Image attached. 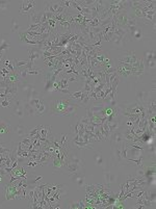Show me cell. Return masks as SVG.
Segmentation results:
<instances>
[{"instance_id":"8d00e7d4","label":"cell","mask_w":156,"mask_h":209,"mask_svg":"<svg viewBox=\"0 0 156 209\" xmlns=\"http://www.w3.org/2000/svg\"><path fill=\"white\" fill-rule=\"evenodd\" d=\"M114 155L116 157V159L118 161H121L122 160V155H121V147L120 148H114Z\"/></svg>"},{"instance_id":"8992f818","label":"cell","mask_w":156,"mask_h":209,"mask_svg":"<svg viewBox=\"0 0 156 209\" xmlns=\"http://www.w3.org/2000/svg\"><path fill=\"white\" fill-rule=\"evenodd\" d=\"M28 55H29V62L35 63L37 60H41L42 58V51L39 48H37V47L28 48Z\"/></svg>"},{"instance_id":"bcb514c9","label":"cell","mask_w":156,"mask_h":209,"mask_svg":"<svg viewBox=\"0 0 156 209\" xmlns=\"http://www.w3.org/2000/svg\"><path fill=\"white\" fill-rule=\"evenodd\" d=\"M132 37L134 38H137V40H139V38H142V32H141V30H139V29H137V30L135 31L134 33H133Z\"/></svg>"},{"instance_id":"83f0119b","label":"cell","mask_w":156,"mask_h":209,"mask_svg":"<svg viewBox=\"0 0 156 209\" xmlns=\"http://www.w3.org/2000/svg\"><path fill=\"white\" fill-rule=\"evenodd\" d=\"M53 18V15H52L51 13L49 12H44L42 15V18H41V24H44L46 23V22H48L49 20L52 19Z\"/></svg>"},{"instance_id":"ba28073f","label":"cell","mask_w":156,"mask_h":209,"mask_svg":"<svg viewBox=\"0 0 156 209\" xmlns=\"http://www.w3.org/2000/svg\"><path fill=\"white\" fill-rule=\"evenodd\" d=\"M11 130H12V126L8 123H6L4 120L0 119V137L8 135L11 132Z\"/></svg>"},{"instance_id":"d4e9b609","label":"cell","mask_w":156,"mask_h":209,"mask_svg":"<svg viewBox=\"0 0 156 209\" xmlns=\"http://www.w3.org/2000/svg\"><path fill=\"white\" fill-rule=\"evenodd\" d=\"M155 60V53L154 52H146V55H145V60H144V65L147 66L148 67L149 63L151 62V60Z\"/></svg>"},{"instance_id":"484cf974","label":"cell","mask_w":156,"mask_h":209,"mask_svg":"<svg viewBox=\"0 0 156 209\" xmlns=\"http://www.w3.org/2000/svg\"><path fill=\"white\" fill-rule=\"evenodd\" d=\"M68 158H69V161H71V162H74V163H77V164L80 168L83 167V160L81 159V158L79 157L78 155H72L71 157H70V156H68Z\"/></svg>"},{"instance_id":"b9f144b4","label":"cell","mask_w":156,"mask_h":209,"mask_svg":"<svg viewBox=\"0 0 156 209\" xmlns=\"http://www.w3.org/2000/svg\"><path fill=\"white\" fill-rule=\"evenodd\" d=\"M71 128H72V132H73L74 135L78 134V131H79V121L76 122V123L74 124V125H72Z\"/></svg>"},{"instance_id":"f907efd6","label":"cell","mask_w":156,"mask_h":209,"mask_svg":"<svg viewBox=\"0 0 156 209\" xmlns=\"http://www.w3.org/2000/svg\"><path fill=\"white\" fill-rule=\"evenodd\" d=\"M3 55H4V54H1V55H0V60H1L2 58H3Z\"/></svg>"},{"instance_id":"2e32d148","label":"cell","mask_w":156,"mask_h":209,"mask_svg":"<svg viewBox=\"0 0 156 209\" xmlns=\"http://www.w3.org/2000/svg\"><path fill=\"white\" fill-rule=\"evenodd\" d=\"M106 123H107V126H108V128H109L110 132L117 131L118 129L120 128V126H121V122H120L119 120H117V118L110 122H106Z\"/></svg>"},{"instance_id":"9a60e30c","label":"cell","mask_w":156,"mask_h":209,"mask_svg":"<svg viewBox=\"0 0 156 209\" xmlns=\"http://www.w3.org/2000/svg\"><path fill=\"white\" fill-rule=\"evenodd\" d=\"M77 103L80 104L81 106H83V107H87V105L89 104V102L91 101L90 100V97H89V93L87 92H82V95H81V97L77 100Z\"/></svg>"},{"instance_id":"f6af8a7d","label":"cell","mask_w":156,"mask_h":209,"mask_svg":"<svg viewBox=\"0 0 156 209\" xmlns=\"http://www.w3.org/2000/svg\"><path fill=\"white\" fill-rule=\"evenodd\" d=\"M79 121L81 122V123H82L83 125H85V126H87V125H89L90 123H91V122H90V119L87 117H83V118H81L80 120H79Z\"/></svg>"},{"instance_id":"7bdbcfd3","label":"cell","mask_w":156,"mask_h":209,"mask_svg":"<svg viewBox=\"0 0 156 209\" xmlns=\"http://www.w3.org/2000/svg\"><path fill=\"white\" fill-rule=\"evenodd\" d=\"M96 163L98 165H102L103 164V157L101 154H97L96 156Z\"/></svg>"},{"instance_id":"5b68a950","label":"cell","mask_w":156,"mask_h":209,"mask_svg":"<svg viewBox=\"0 0 156 209\" xmlns=\"http://www.w3.org/2000/svg\"><path fill=\"white\" fill-rule=\"evenodd\" d=\"M42 15H43V13L35 12V8L30 10L28 12V14H27L30 24H41V18H42Z\"/></svg>"},{"instance_id":"3957f363","label":"cell","mask_w":156,"mask_h":209,"mask_svg":"<svg viewBox=\"0 0 156 209\" xmlns=\"http://www.w3.org/2000/svg\"><path fill=\"white\" fill-rule=\"evenodd\" d=\"M35 5H37V1H31V0H25V1H22L19 12L21 15H27L29 11L35 8Z\"/></svg>"},{"instance_id":"ab89813d","label":"cell","mask_w":156,"mask_h":209,"mask_svg":"<svg viewBox=\"0 0 156 209\" xmlns=\"http://www.w3.org/2000/svg\"><path fill=\"white\" fill-rule=\"evenodd\" d=\"M8 5H10V2L3 1V0H0V11H6V10H8Z\"/></svg>"},{"instance_id":"836d02e7","label":"cell","mask_w":156,"mask_h":209,"mask_svg":"<svg viewBox=\"0 0 156 209\" xmlns=\"http://www.w3.org/2000/svg\"><path fill=\"white\" fill-rule=\"evenodd\" d=\"M104 178H105L106 183H108V184H110V183L116 180V176L114 174H110V173H105L104 174Z\"/></svg>"},{"instance_id":"277c9868","label":"cell","mask_w":156,"mask_h":209,"mask_svg":"<svg viewBox=\"0 0 156 209\" xmlns=\"http://www.w3.org/2000/svg\"><path fill=\"white\" fill-rule=\"evenodd\" d=\"M110 143H112L114 146H118V145H122L124 142H125V137H124V134L120 131H115V132H112V134L109 136Z\"/></svg>"},{"instance_id":"7c38bea8","label":"cell","mask_w":156,"mask_h":209,"mask_svg":"<svg viewBox=\"0 0 156 209\" xmlns=\"http://www.w3.org/2000/svg\"><path fill=\"white\" fill-rule=\"evenodd\" d=\"M60 149L64 150V151L69 152V135L67 133H63L62 136H60Z\"/></svg>"},{"instance_id":"4dcf8cb0","label":"cell","mask_w":156,"mask_h":209,"mask_svg":"<svg viewBox=\"0 0 156 209\" xmlns=\"http://www.w3.org/2000/svg\"><path fill=\"white\" fill-rule=\"evenodd\" d=\"M110 41H112L114 45H115V46H117L118 48H119V47H121L122 45H123V43H124V38H122L120 37H117V35H114Z\"/></svg>"},{"instance_id":"74e56055","label":"cell","mask_w":156,"mask_h":209,"mask_svg":"<svg viewBox=\"0 0 156 209\" xmlns=\"http://www.w3.org/2000/svg\"><path fill=\"white\" fill-rule=\"evenodd\" d=\"M82 92H83V91H78V92H75V93H71L69 96H70V98H71V99H73V100H75V101H76V100H78L81 97Z\"/></svg>"},{"instance_id":"5bb4252c","label":"cell","mask_w":156,"mask_h":209,"mask_svg":"<svg viewBox=\"0 0 156 209\" xmlns=\"http://www.w3.org/2000/svg\"><path fill=\"white\" fill-rule=\"evenodd\" d=\"M72 180L78 185V187H81V186L84 185V176L82 174H79V173H74V174H71Z\"/></svg>"},{"instance_id":"cb8c5ba5","label":"cell","mask_w":156,"mask_h":209,"mask_svg":"<svg viewBox=\"0 0 156 209\" xmlns=\"http://www.w3.org/2000/svg\"><path fill=\"white\" fill-rule=\"evenodd\" d=\"M117 73L118 75H121V76H124V77H128V76H130V75H132L130 71L124 69V68L120 65L117 66Z\"/></svg>"},{"instance_id":"9c48e42d","label":"cell","mask_w":156,"mask_h":209,"mask_svg":"<svg viewBox=\"0 0 156 209\" xmlns=\"http://www.w3.org/2000/svg\"><path fill=\"white\" fill-rule=\"evenodd\" d=\"M11 43L8 41L6 38V35H0V55L1 54H4V52L6 50H8L11 48Z\"/></svg>"},{"instance_id":"52a82bcc","label":"cell","mask_w":156,"mask_h":209,"mask_svg":"<svg viewBox=\"0 0 156 209\" xmlns=\"http://www.w3.org/2000/svg\"><path fill=\"white\" fill-rule=\"evenodd\" d=\"M139 60L137 56L135 55V52L134 51H127L126 52V55L122 58L120 62L122 63H130V65H133Z\"/></svg>"},{"instance_id":"4316f807","label":"cell","mask_w":156,"mask_h":209,"mask_svg":"<svg viewBox=\"0 0 156 209\" xmlns=\"http://www.w3.org/2000/svg\"><path fill=\"white\" fill-rule=\"evenodd\" d=\"M52 158H53V169L54 170H60L64 168V165H63L60 157H55V156H53Z\"/></svg>"},{"instance_id":"603a6c76","label":"cell","mask_w":156,"mask_h":209,"mask_svg":"<svg viewBox=\"0 0 156 209\" xmlns=\"http://www.w3.org/2000/svg\"><path fill=\"white\" fill-rule=\"evenodd\" d=\"M127 30H126L125 28H123V27H120V26H117L116 29H115V35H117V37H120L122 38H125V35H127Z\"/></svg>"},{"instance_id":"7dc6e473","label":"cell","mask_w":156,"mask_h":209,"mask_svg":"<svg viewBox=\"0 0 156 209\" xmlns=\"http://www.w3.org/2000/svg\"><path fill=\"white\" fill-rule=\"evenodd\" d=\"M68 81H69V82H74V81H79V77H78V76L70 77V78H68Z\"/></svg>"},{"instance_id":"f1b7e54d","label":"cell","mask_w":156,"mask_h":209,"mask_svg":"<svg viewBox=\"0 0 156 209\" xmlns=\"http://www.w3.org/2000/svg\"><path fill=\"white\" fill-rule=\"evenodd\" d=\"M71 209H82L85 208V202L84 201H79V202H75V203H72L71 205L69 206Z\"/></svg>"},{"instance_id":"e0dca14e","label":"cell","mask_w":156,"mask_h":209,"mask_svg":"<svg viewBox=\"0 0 156 209\" xmlns=\"http://www.w3.org/2000/svg\"><path fill=\"white\" fill-rule=\"evenodd\" d=\"M15 132H16V134H17L18 136H20V137H24V136H26L27 132H28V129H27L25 126L18 125V126H16V128H15Z\"/></svg>"},{"instance_id":"7402d4cb","label":"cell","mask_w":156,"mask_h":209,"mask_svg":"<svg viewBox=\"0 0 156 209\" xmlns=\"http://www.w3.org/2000/svg\"><path fill=\"white\" fill-rule=\"evenodd\" d=\"M13 149L11 148V144H8V143H2L0 142V154L2 153H10L12 152Z\"/></svg>"},{"instance_id":"60d3db41","label":"cell","mask_w":156,"mask_h":209,"mask_svg":"<svg viewBox=\"0 0 156 209\" xmlns=\"http://www.w3.org/2000/svg\"><path fill=\"white\" fill-rule=\"evenodd\" d=\"M97 188V184L94 185V184H87L85 185V192H87V194H90V192H95Z\"/></svg>"},{"instance_id":"ac0fdd59","label":"cell","mask_w":156,"mask_h":209,"mask_svg":"<svg viewBox=\"0 0 156 209\" xmlns=\"http://www.w3.org/2000/svg\"><path fill=\"white\" fill-rule=\"evenodd\" d=\"M24 113L27 115H35V108L32 107L27 101H24Z\"/></svg>"},{"instance_id":"c3c4849f","label":"cell","mask_w":156,"mask_h":209,"mask_svg":"<svg viewBox=\"0 0 156 209\" xmlns=\"http://www.w3.org/2000/svg\"><path fill=\"white\" fill-rule=\"evenodd\" d=\"M137 175H139V177H145V171L144 169L139 170V171H137Z\"/></svg>"},{"instance_id":"f35d334b","label":"cell","mask_w":156,"mask_h":209,"mask_svg":"<svg viewBox=\"0 0 156 209\" xmlns=\"http://www.w3.org/2000/svg\"><path fill=\"white\" fill-rule=\"evenodd\" d=\"M11 106H12V102L5 98L0 102V107H11Z\"/></svg>"},{"instance_id":"681fc988","label":"cell","mask_w":156,"mask_h":209,"mask_svg":"<svg viewBox=\"0 0 156 209\" xmlns=\"http://www.w3.org/2000/svg\"><path fill=\"white\" fill-rule=\"evenodd\" d=\"M137 96H139V100H142V101H144L145 93H139V94H137Z\"/></svg>"},{"instance_id":"30bf717a","label":"cell","mask_w":156,"mask_h":209,"mask_svg":"<svg viewBox=\"0 0 156 209\" xmlns=\"http://www.w3.org/2000/svg\"><path fill=\"white\" fill-rule=\"evenodd\" d=\"M4 80H6L8 83H15V85H17V83L21 82V77L19 76V74L17 72L14 71L11 72L8 75H6V78Z\"/></svg>"},{"instance_id":"1f68e13d","label":"cell","mask_w":156,"mask_h":209,"mask_svg":"<svg viewBox=\"0 0 156 209\" xmlns=\"http://www.w3.org/2000/svg\"><path fill=\"white\" fill-rule=\"evenodd\" d=\"M46 111H47V106H46V104H45V102H44V103H43L42 105H41L40 107L35 110V115H39V117H42V115H45V112H46Z\"/></svg>"},{"instance_id":"4fadbf2b","label":"cell","mask_w":156,"mask_h":209,"mask_svg":"<svg viewBox=\"0 0 156 209\" xmlns=\"http://www.w3.org/2000/svg\"><path fill=\"white\" fill-rule=\"evenodd\" d=\"M19 37H20V40H21V42L23 43V44L25 45H32V46H39V42H37V41H31L29 40L28 38H27L26 35V32L25 31H20L19 32Z\"/></svg>"},{"instance_id":"7a4b0ae2","label":"cell","mask_w":156,"mask_h":209,"mask_svg":"<svg viewBox=\"0 0 156 209\" xmlns=\"http://www.w3.org/2000/svg\"><path fill=\"white\" fill-rule=\"evenodd\" d=\"M14 103V107H13V115L17 118H23L25 115L24 113V101H22L21 99H16Z\"/></svg>"},{"instance_id":"e575fe53","label":"cell","mask_w":156,"mask_h":209,"mask_svg":"<svg viewBox=\"0 0 156 209\" xmlns=\"http://www.w3.org/2000/svg\"><path fill=\"white\" fill-rule=\"evenodd\" d=\"M2 67L6 68V69H8L10 72H14V71H15V68H14V63H11V60H4V63H2Z\"/></svg>"},{"instance_id":"d6986e66","label":"cell","mask_w":156,"mask_h":209,"mask_svg":"<svg viewBox=\"0 0 156 209\" xmlns=\"http://www.w3.org/2000/svg\"><path fill=\"white\" fill-rule=\"evenodd\" d=\"M66 168H67L68 171L70 172V174H74V173H77L79 170L81 169V168L79 167L77 163L71 162V161H69V162H68V164L66 165Z\"/></svg>"},{"instance_id":"f546056e","label":"cell","mask_w":156,"mask_h":209,"mask_svg":"<svg viewBox=\"0 0 156 209\" xmlns=\"http://www.w3.org/2000/svg\"><path fill=\"white\" fill-rule=\"evenodd\" d=\"M14 68L16 69H18V68H21V67H25V66L27 65V63H28V60H14Z\"/></svg>"},{"instance_id":"6da1fadb","label":"cell","mask_w":156,"mask_h":209,"mask_svg":"<svg viewBox=\"0 0 156 209\" xmlns=\"http://www.w3.org/2000/svg\"><path fill=\"white\" fill-rule=\"evenodd\" d=\"M81 105L71 98H58L52 102L51 115H64L70 117L76 112Z\"/></svg>"},{"instance_id":"8fae6325","label":"cell","mask_w":156,"mask_h":209,"mask_svg":"<svg viewBox=\"0 0 156 209\" xmlns=\"http://www.w3.org/2000/svg\"><path fill=\"white\" fill-rule=\"evenodd\" d=\"M99 129H100V132H101V134H102L103 142L109 140V136H110V134H112V132H110L109 128H108L107 123H106V122H104V123L101 125L100 127H99Z\"/></svg>"},{"instance_id":"ee69618b","label":"cell","mask_w":156,"mask_h":209,"mask_svg":"<svg viewBox=\"0 0 156 209\" xmlns=\"http://www.w3.org/2000/svg\"><path fill=\"white\" fill-rule=\"evenodd\" d=\"M135 11V15H136V17H139V18H145V16H146V14L142 12L141 10H139V8H134Z\"/></svg>"},{"instance_id":"ffe728a7","label":"cell","mask_w":156,"mask_h":209,"mask_svg":"<svg viewBox=\"0 0 156 209\" xmlns=\"http://www.w3.org/2000/svg\"><path fill=\"white\" fill-rule=\"evenodd\" d=\"M64 187V186H63ZM63 187H60L57 190H55L53 194V198L54 200H55V202H60L62 201V199L64 198V195H65V190Z\"/></svg>"},{"instance_id":"d6a6232c","label":"cell","mask_w":156,"mask_h":209,"mask_svg":"<svg viewBox=\"0 0 156 209\" xmlns=\"http://www.w3.org/2000/svg\"><path fill=\"white\" fill-rule=\"evenodd\" d=\"M12 32H20V24L18 23L17 20L14 18V19L12 20Z\"/></svg>"},{"instance_id":"d590c367","label":"cell","mask_w":156,"mask_h":209,"mask_svg":"<svg viewBox=\"0 0 156 209\" xmlns=\"http://www.w3.org/2000/svg\"><path fill=\"white\" fill-rule=\"evenodd\" d=\"M127 161H128V162H134L136 165H139V167L143 168V161H144V159H143V157H142L141 155L137 156L136 159H128Z\"/></svg>"},{"instance_id":"44dd1931","label":"cell","mask_w":156,"mask_h":209,"mask_svg":"<svg viewBox=\"0 0 156 209\" xmlns=\"http://www.w3.org/2000/svg\"><path fill=\"white\" fill-rule=\"evenodd\" d=\"M74 142V140H73ZM74 145L78 148V149H90L93 150L94 149V145L93 144H87L84 142H74Z\"/></svg>"}]
</instances>
